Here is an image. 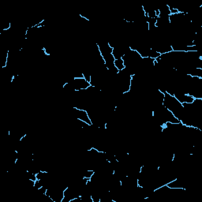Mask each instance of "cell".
<instances>
[{"instance_id": "cell-1", "label": "cell", "mask_w": 202, "mask_h": 202, "mask_svg": "<svg viewBox=\"0 0 202 202\" xmlns=\"http://www.w3.org/2000/svg\"><path fill=\"white\" fill-rule=\"evenodd\" d=\"M114 68H115L118 72L122 71L125 69V65L124 63V61L122 58H118V59H115L114 62Z\"/></svg>"}]
</instances>
